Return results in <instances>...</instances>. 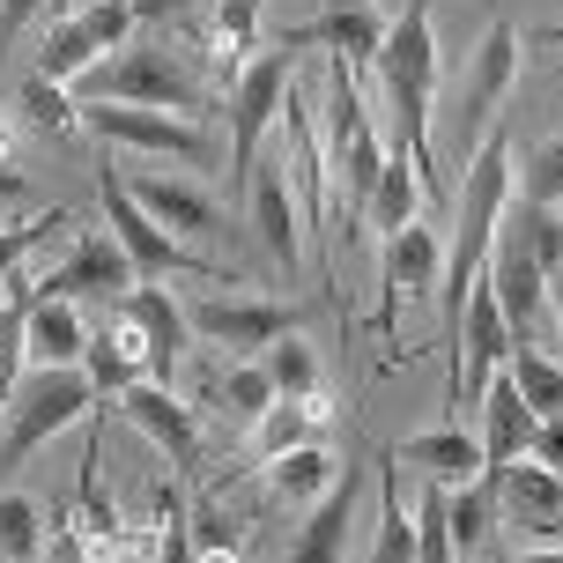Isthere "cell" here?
Returning a JSON list of instances; mask_svg holds the SVG:
<instances>
[{"instance_id":"obj_1","label":"cell","mask_w":563,"mask_h":563,"mask_svg":"<svg viewBox=\"0 0 563 563\" xmlns=\"http://www.w3.org/2000/svg\"><path fill=\"white\" fill-rule=\"evenodd\" d=\"M378 97H386V119H394V156L422 178V200L445 208L460 186L452 170L438 164L430 148V104H438V30H430V8L408 0L400 23H386V45H378Z\"/></svg>"},{"instance_id":"obj_2","label":"cell","mask_w":563,"mask_h":563,"mask_svg":"<svg viewBox=\"0 0 563 563\" xmlns=\"http://www.w3.org/2000/svg\"><path fill=\"white\" fill-rule=\"evenodd\" d=\"M452 208H460V230H452V253H445V364H452V341H460V319H467V297L482 282V260H489V238H497V216L511 208V141L497 126L467 156Z\"/></svg>"},{"instance_id":"obj_3","label":"cell","mask_w":563,"mask_h":563,"mask_svg":"<svg viewBox=\"0 0 563 563\" xmlns=\"http://www.w3.org/2000/svg\"><path fill=\"white\" fill-rule=\"evenodd\" d=\"M97 386L89 371H23L15 400L0 408V475H15L37 445H53L67 422H89Z\"/></svg>"},{"instance_id":"obj_4","label":"cell","mask_w":563,"mask_h":563,"mask_svg":"<svg viewBox=\"0 0 563 563\" xmlns=\"http://www.w3.org/2000/svg\"><path fill=\"white\" fill-rule=\"evenodd\" d=\"M289 75H297V45L267 37V45L245 59V75L230 82V194L238 200H245V186H253V170H260L267 126H275L282 104H289Z\"/></svg>"},{"instance_id":"obj_5","label":"cell","mask_w":563,"mask_h":563,"mask_svg":"<svg viewBox=\"0 0 563 563\" xmlns=\"http://www.w3.org/2000/svg\"><path fill=\"white\" fill-rule=\"evenodd\" d=\"M511 364V327L505 311H497V289L475 282V297H467V319H460V341H452V371H445V408L452 422L475 408L482 416V394H489V378Z\"/></svg>"},{"instance_id":"obj_6","label":"cell","mask_w":563,"mask_h":563,"mask_svg":"<svg viewBox=\"0 0 563 563\" xmlns=\"http://www.w3.org/2000/svg\"><path fill=\"white\" fill-rule=\"evenodd\" d=\"M97 186H104V216H112V238L126 245V260H134V282H164V275H223L216 260L186 253L178 238H170L156 216H141L134 194H126V178H119V164L97 170Z\"/></svg>"},{"instance_id":"obj_7","label":"cell","mask_w":563,"mask_h":563,"mask_svg":"<svg viewBox=\"0 0 563 563\" xmlns=\"http://www.w3.org/2000/svg\"><path fill=\"white\" fill-rule=\"evenodd\" d=\"M89 97L104 104H156V112H194V75L164 53V45H126V53L89 67Z\"/></svg>"},{"instance_id":"obj_8","label":"cell","mask_w":563,"mask_h":563,"mask_svg":"<svg viewBox=\"0 0 563 563\" xmlns=\"http://www.w3.org/2000/svg\"><path fill=\"white\" fill-rule=\"evenodd\" d=\"M482 282L497 289V311H505V327L519 341H534L541 327H549V275H541V260L527 253V230L511 223V208L497 216V238H489Z\"/></svg>"},{"instance_id":"obj_9","label":"cell","mask_w":563,"mask_h":563,"mask_svg":"<svg viewBox=\"0 0 563 563\" xmlns=\"http://www.w3.org/2000/svg\"><path fill=\"white\" fill-rule=\"evenodd\" d=\"M82 126L97 141H119V148H141V156H208V134H200L194 119L178 112H156V104H104V97H89L82 104Z\"/></svg>"},{"instance_id":"obj_10","label":"cell","mask_w":563,"mask_h":563,"mask_svg":"<svg viewBox=\"0 0 563 563\" xmlns=\"http://www.w3.org/2000/svg\"><path fill=\"white\" fill-rule=\"evenodd\" d=\"M438 267H445V245H438V230L422 223V216L408 230H394V238H378V334L386 341H394L400 305L422 297L438 282Z\"/></svg>"},{"instance_id":"obj_11","label":"cell","mask_w":563,"mask_h":563,"mask_svg":"<svg viewBox=\"0 0 563 563\" xmlns=\"http://www.w3.org/2000/svg\"><path fill=\"white\" fill-rule=\"evenodd\" d=\"M511 75H519V30L511 23H489L475 45V75H467V97H460V164L482 148V134H489V119H497V104H505Z\"/></svg>"},{"instance_id":"obj_12","label":"cell","mask_w":563,"mask_h":563,"mask_svg":"<svg viewBox=\"0 0 563 563\" xmlns=\"http://www.w3.org/2000/svg\"><path fill=\"white\" fill-rule=\"evenodd\" d=\"M282 45H327L334 59H349V75L364 82L371 67H378V45H386V15L371 8V0H327L311 23H297V30H282Z\"/></svg>"},{"instance_id":"obj_13","label":"cell","mask_w":563,"mask_h":563,"mask_svg":"<svg viewBox=\"0 0 563 563\" xmlns=\"http://www.w3.org/2000/svg\"><path fill=\"white\" fill-rule=\"evenodd\" d=\"M134 289V260H126V245L119 238H75V253L59 260L53 275H37V297H67V305H82V297H97V305H119Z\"/></svg>"},{"instance_id":"obj_14","label":"cell","mask_w":563,"mask_h":563,"mask_svg":"<svg viewBox=\"0 0 563 563\" xmlns=\"http://www.w3.org/2000/svg\"><path fill=\"white\" fill-rule=\"evenodd\" d=\"M534 430H541V416L527 408L519 378L497 371V378H489V394H482V475L505 482L511 460H527V452H534Z\"/></svg>"},{"instance_id":"obj_15","label":"cell","mask_w":563,"mask_h":563,"mask_svg":"<svg viewBox=\"0 0 563 563\" xmlns=\"http://www.w3.org/2000/svg\"><path fill=\"white\" fill-rule=\"evenodd\" d=\"M119 311L134 319L141 349H148V378H156V386H170V371H178V356H186V334H194L186 305L170 297L164 282H134V289L119 297Z\"/></svg>"},{"instance_id":"obj_16","label":"cell","mask_w":563,"mask_h":563,"mask_svg":"<svg viewBox=\"0 0 563 563\" xmlns=\"http://www.w3.org/2000/svg\"><path fill=\"white\" fill-rule=\"evenodd\" d=\"M119 408H126V422H134L141 438H156V445H164V460L178 467V475L200 460V422H194V408L170 394V386H156V378H148V386H126Z\"/></svg>"},{"instance_id":"obj_17","label":"cell","mask_w":563,"mask_h":563,"mask_svg":"<svg viewBox=\"0 0 563 563\" xmlns=\"http://www.w3.org/2000/svg\"><path fill=\"white\" fill-rule=\"evenodd\" d=\"M126 178V170H119ZM126 194H134L141 216H156V223L186 245V238H208L216 230V194L208 186H194V178H164V170H134L126 178Z\"/></svg>"},{"instance_id":"obj_18","label":"cell","mask_w":563,"mask_h":563,"mask_svg":"<svg viewBox=\"0 0 563 563\" xmlns=\"http://www.w3.org/2000/svg\"><path fill=\"white\" fill-rule=\"evenodd\" d=\"M194 319V334L223 341V349H267L297 327V311L289 305H267V297H208V305L186 311Z\"/></svg>"},{"instance_id":"obj_19","label":"cell","mask_w":563,"mask_h":563,"mask_svg":"<svg viewBox=\"0 0 563 563\" xmlns=\"http://www.w3.org/2000/svg\"><path fill=\"white\" fill-rule=\"evenodd\" d=\"M245 216H253L260 245L282 260V275L297 267V194H289V164H267L260 156L253 186H245Z\"/></svg>"},{"instance_id":"obj_20","label":"cell","mask_w":563,"mask_h":563,"mask_svg":"<svg viewBox=\"0 0 563 563\" xmlns=\"http://www.w3.org/2000/svg\"><path fill=\"white\" fill-rule=\"evenodd\" d=\"M356 489H364V467H341V482L311 505V519H305V534H297V549H289V563H341V556H349Z\"/></svg>"},{"instance_id":"obj_21","label":"cell","mask_w":563,"mask_h":563,"mask_svg":"<svg viewBox=\"0 0 563 563\" xmlns=\"http://www.w3.org/2000/svg\"><path fill=\"white\" fill-rule=\"evenodd\" d=\"M23 349H30V371H75L89 356L82 311L67 305V297H37L30 305V327H23Z\"/></svg>"},{"instance_id":"obj_22","label":"cell","mask_w":563,"mask_h":563,"mask_svg":"<svg viewBox=\"0 0 563 563\" xmlns=\"http://www.w3.org/2000/svg\"><path fill=\"white\" fill-rule=\"evenodd\" d=\"M400 460H408V467H422V475L430 482H475L482 475V438H467V430H460V422H438V430H416V438H400Z\"/></svg>"},{"instance_id":"obj_23","label":"cell","mask_w":563,"mask_h":563,"mask_svg":"<svg viewBox=\"0 0 563 563\" xmlns=\"http://www.w3.org/2000/svg\"><path fill=\"white\" fill-rule=\"evenodd\" d=\"M82 371H89V386L97 394H126V386H141V371H148V349H141V334H134V319L119 311V319H104V334H89V356H82Z\"/></svg>"},{"instance_id":"obj_24","label":"cell","mask_w":563,"mask_h":563,"mask_svg":"<svg viewBox=\"0 0 563 563\" xmlns=\"http://www.w3.org/2000/svg\"><path fill=\"white\" fill-rule=\"evenodd\" d=\"M319 422H327V400H319V394H275V400H267V416L253 422V460L267 467V460H282V452L311 445Z\"/></svg>"},{"instance_id":"obj_25","label":"cell","mask_w":563,"mask_h":563,"mask_svg":"<svg viewBox=\"0 0 563 563\" xmlns=\"http://www.w3.org/2000/svg\"><path fill=\"white\" fill-rule=\"evenodd\" d=\"M497 505L519 511V527L549 534V527L563 519V475H556V467H541V460H511L505 482H497Z\"/></svg>"},{"instance_id":"obj_26","label":"cell","mask_w":563,"mask_h":563,"mask_svg":"<svg viewBox=\"0 0 563 563\" xmlns=\"http://www.w3.org/2000/svg\"><path fill=\"white\" fill-rule=\"evenodd\" d=\"M334 482H341V460L327 445H297L282 460H267V497L275 505H319Z\"/></svg>"},{"instance_id":"obj_27","label":"cell","mask_w":563,"mask_h":563,"mask_svg":"<svg viewBox=\"0 0 563 563\" xmlns=\"http://www.w3.org/2000/svg\"><path fill=\"white\" fill-rule=\"evenodd\" d=\"M253 53H260V0H223V8H216V30H208V59H216V75L238 82Z\"/></svg>"},{"instance_id":"obj_28","label":"cell","mask_w":563,"mask_h":563,"mask_svg":"<svg viewBox=\"0 0 563 563\" xmlns=\"http://www.w3.org/2000/svg\"><path fill=\"white\" fill-rule=\"evenodd\" d=\"M104 59V45L89 37L82 15H59L53 30H45V45H37V75H53V82H75V75H89Z\"/></svg>"},{"instance_id":"obj_29","label":"cell","mask_w":563,"mask_h":563,"mask_svg":"<svg viewBox=\"0 0 563 563\" xmlns=\"http://www.w3.org/2000/svg\"><path fill=\"white\" fill-rule=\"evenodd\" d=\"M416 208H422V178L400 164V156H386V170H378V194H371V208H364V223L378 230V238H394V230L416 223Z\"/></svg>"},{"instance_id":"obj_30","label":"cell","mask_w":563,"mask_h":563,"mask_svg":"<svg viewBox=\"0 0 563 563\" xmlns=\"http://www.w3.org/2000/svg\"><path fill=\"white\" fill-rule=\"evenodd\" d=\"M0 563H45V505L0 489Z\"/></svg>"},{"instance_id":"obj_31","label":"cell","mask_w":563,"mask_h":563,"mask_svg":"<svg viewBox=\"0 0 563 563\" xmlns=\"http://www.w3.org/2000/svg\"><path fill=\"white\" fill-rule=\"evenodd\" d=\"M489 519H497V482H489V475H475V482H460V489H445L452 556H467V549H482V534H489Z\"/></svg>"},{"instance_id":"obj_32","label":"cell","mask_w":563,"mask_h":563,"mask_svg":"<svg viewBox=\"0 0 563 563\" xmlns=\"http://www.w3.org/2000/svg\"><path fill=\"white\" fill-rule=\"evenodd\" d=\"M511 378H519V394H527V408L534 416H563V364H549L541 349H527V341L511 334Z\"/></svg>"},{"instance_id":"obj_33","label":"cell","mask_w":563,"mask_h":563,"mask_svg":"<svg viewBox=\"0 0 563 563\" xmlns=\"http://www.w3.org/2000/svg\"><path fill=\"white\" fill-rule=\"evenodd\" d=\"M267 378H275V394H319V349L289 327L282 341H267Z\"/></svg>"},{"instance_id":"obj_34","label":"cell","mask_w":563,"mask_h":563,"mask_svg":"<svg viewBox=\"0 0 563 563\" xmlns=\"http://www.w3.org/2000/svg\"><path fill=\"white\" fill-rule=\"evenodd\" d=\"M511 194L534 200V208H563V134H549L527 164L511 170Z\"/></svg>"},{"instance_id":"obj_35","label":"cell","mask_w":563,"mask_h":563,"mask_svg":"<svg viewBox=\"0 0 563 563\" xmlns=\"http://www.w3.org/2000/svg\"><path fill=\"white\" fill-rule=\"evenodd\" d=\"M15 112H23L30 126H45V134L82 126V104H67V82H53V75H30V82L15 89Z\"/></svg>"},{"instance_id":"obj_36","label":"cell","mask_w":563,"mask_h":563,"mask_svg":"<svg viewBox=\"0 0 563 563\" xmlns=\"http://www.w3.org/2000/svg\"><path fill=\"white\" fill-rule=\"evenodd\" d=\"M67 223H75L67 208H45V216H23V223H0V282L15 275V267H23V260L37 253L45 238H59Z\"/></svg>"},{"instance_id":"obj_37","label":"cell","mask_w":563,"mask_h":563,"mask_svg":"<svg viewBox=\"0 0 563 563\" xmlns=\"http://www.w3.org/2000/svg\"><path fill=\"white\" fill-rule=\"evenodd\" d=\"M89 556L97 563H164V527H156V511H148V527H112V534H97Z\"/></svg>"},{"instance_id":"obj_38","label":"cell","mask_w":563,"mask_h":563,"mask_svg":"<svg viewBox=\"0 0 563 563\" xmlns=\"http://www.w3.org/2000/svg\"><path fill=\"white\" fill-rule=\"evenodd\" d=\"M216 400H223L230 416L260 422V416H267V400H275V378H267V364H238L230 378H216Z\"/></svg>"},{"instance_id":"obj_39","label":"cell","mask_w":563,"mask_h":563,"mask_svg":"<svg viewBox=\"0 0 563 563\" xmlns=\"http://www.w3.org/2000/svg\"><path fill=\"white\" fill-rule=\"evenodd\" d=\"M156 527H164V563H200L194 556V519H186V497L156 482Z\"/></svg>"},{"instance_id":"obj_40","label":"cell","mask_w":563,"mask_h":563,"mask_svg":"<svg viewBox=\"0 0 563 563\" xmlns=\"http://www.w3.org/2000/svg\"><path fill=\"white\" fill-rule=\"evenodd\" d=\"M82 23H89V37L112 53V45H126V30H134V8H126V0H89Z\"/></svg>"},{"instance_id":"obj_41","label":"cell","mask_w":563,"mask_h":563,"mask_svg":"<svg viewBox=\"0 0 563 563\" xmlns=\"http://www.w3.org/2000/svg\"><path fill=\"white\" fill-rule=\"evenodd\" d=\"M37 15H45V0H0V59H8V45H15Z\"/></svg>"},{"instance_id":"obj_42","label":"cell","mask_w":563,"mask_h":563,"mask_svg":"<svg viewBox=\"0 0 563 563\" xmlns=\"http://www.w3.org/2000/svg\"><path fill=\"white\" fill-rule=\"evenodd\" d=\"M527 460H541V467H556V475H563V416H541L534 452H527Z\"/></svg>"},{"instance_id":"obj_43","label":"cell","mask_w":563,"mask_h":563,"mask_svg":"<svg viewBox=\"0 0 563 563\" xmlns=\"http://www.w3.org/2000/svg\"><path fill=\"white\" fill-rule=\"evenodd\" d=\"M134 8V23H178L186 15V0H126Z\"/></svg>"},{"instance_id":"obj_44","label":"cell","mask_w":563,"mask_h":563,"mask_svg":"<svg viewBox=\"0 0 563 563\" xmlns=\"http://www.w3.org/2000/svg\"><path fill=\"white\" fill-rule=\"evenodd\" d=\"M15 164V104H0V170Z\"/></svg>"},{"instance_id":"obj_45","label":"cell","mask_w":563,"mask_h":563,"mask_svg":"<svg viewBox=\"0 0 563 563\" xmlns=\"http://www.w3.org/2000/svg\"><path fill=\"white\" fill-rule=\"evenodd\" d=\"M505 563H563V549H511Z\"/></svg>"},{"instance_id":"obj_46","label":"cell","mask_w":563,"mask_h":563,"mask_svg":"<svg viewBox=\"0 0 563 563\" xmlns=\"http://www.w3.org/2000/svg\"><path fill=\"white\" fill-rule=\"evenodd\" d=\"M200 563H238V541H230V549H194Z\"/></svg>"},{"instance_id":"obj_47","label":"cell","mask_w":563,"mask_h":563,"mask_svg":"<svg viewBox=\"0 0 563 563\" xmlns=\"http://www.w3.org/2000/svg\"><path fill=\"white\" fill-rule=\"evenodd\" d=\"M541 37H549V45H563V23H556V30H541Z\"/></svg>"}]
</instances>
